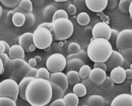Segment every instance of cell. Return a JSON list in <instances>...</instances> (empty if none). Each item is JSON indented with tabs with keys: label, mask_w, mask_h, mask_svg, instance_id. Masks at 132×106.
Masks as SVG:
<instances>
[{
	"label": "cell",
	"mask_w": 132,
	"mask_h": 106,
	"mask_svg": "<svg viewBox=\"0 0 132 106\" xmlns=\"http://www.w3.org/2000/svg\"><path fill=\"white\" fill-rule=\"evenodd\" d=\"M119 53H120V54L123 56L124 60L127 61L129 63L131 64V62H132V48L123 50H122V51H120Z\"/></svg>",
	"instance_id": "d590c367"
},
{
	"label": "cell",
	"mask_w": 132,
	"mask_h": 106,
	"mask_svg": "<svg viewBox=\"0 0 132 106\" xmlns=\"http://www.w3.org/2000/svg\"><path fill=\"white\" fill-rule=\"evenodd\" d=\"M37 27H43V28H45L47 30H48L51 34L53 33V30H52V23H43L41 24H40Z\"/></svg>",
	"instance_id": "7bdbcfd3"
},
{
	"label": "cell",
	"mask_w": 132,
	"mask_h": 106,
	"mask_svg": "<svg viewBox=\"0 0 132 106\" xmlns=\"http://www.w3.org/2000/svg\"><path fill=\"white\" fill-rule=\"evenodd\" d=\"M17 7L27 13H31L33 11V3L30 0H21Z\"/></svg>",
	"instance_id": "4316f807"
},
{
	"label": "cell",
	"mask_w": 132,
	"mask_h": 106,
	"mask_svg": "<svg viewBox=\"0 0 132 106\" xmlns=\"http://www.w3.org/2000/svg\"><path fill=\"white\" fill-rule=\"evenodd\" d=\"M61 18H66L69 19V14L67 13L65 10L64 9H57L54 12L53 18H52V21H54L57 19H61Z\"/></svg>",
	"instance_id": "1f68e13d"
},
{
	"label": "cell",
	"mask_w": 132,
	"mask_h": 106,
	"mask_svg": "<svg viewBox=\"0 0 132 106\" xmlns=\"http://www.w3.org/2000/svg\"><path fill=\"white\" fill-rule=\"evenodd\" d=\"M106 78V72L100 68H93L89 75V79L96 86H100Z\"/></svg>",
	"instance_id": "4fadbf2b"
},
{
	"label": "cell",
	"mask_w": 132,
	"mask_h": 106,
	"mask_svg": "<svg viewBox=\"0 0 132 106\" xmlns=\"http://www.w3.org/2000/svg\"><path fill=\"white\" fill-rule=\"evenodd\" d=\"M49 81L51 83H54L59 85L63 89L64 93L69 88V81L67 79V76L63 72L51 73Z\"/></svg>",
	"instance_id": "8fae6325"
},
{
	"label": "cell",
	"mask_w": 132,
	"mask_h": 106,
	"mask_svg": "<svg viewBox=\"0 0 132 106\" xmlns=\"http://www.w3.org/2000/svg\"><path fill=\"white\" fill-rule=\"evenodd\" d=\"M3 72H4V65H3V63L1 58H0V75L3 74Z\"/></svg>",
	"instance_id": "c3c4849f"
},
{
	"label": "cell",
	"mask_w": 132,
	"mask_h": 106,
	"mask_svg": "<svg viewBox=\"0 0 132 106\" xmlns=\"http://www.w3.org/2000/svg\"><path fill=\"white\" fill-rule=\"evenodd\" d=\"M77 22L81 26H86L90 22V17L89 15L86 12L80 13L77 16Z\"/></svg>",
	"instance_id": "484cf974"
},
{
	"label": "cell",
	"mask_w": 132,
	"mask_h": 106,
	"mask_svg": "<svg viewBox=\"0 0 132 106\" xmlns=\"http://www.w3.org/2000/svg\"><path fill=\"white\" fill-rule=\"evenodd\" d=\"M33 41L37 49L45 50L50 47L53 41V36L48 30L43 27H37L33 33Z\"/></svg>",
	"instance_id": "5b68a950"
},
{
	"label": "cell",
	"mask_w": 132,
	"mask_h": 106,
	"mask_svg": "<svg viewBox=\"0 0 132 106\" xmlns=\"http://www.w3.org/2000/svg\"><path fill=\"white\" fill-rule=\"evenodd\" d=\"M76 11H77V9H76V6L75 4L71 3V4H69L68 6V12H67V13L69 15L73 16V15H75L76 13Z\"/></svg>",
	"instance_id": "60d3db41"
},
{
	"label": "cell",
	"mask_w": 132,
	"mask_h": 106,
	"mask_svg": "<svg viewBox=\"0 0 132 106\" xmlns=\"http://www.w3.org/2000/svg\"><path fill=\"white\" fill-rule=\"evenodd\" d=\"M113 46L109 40L92 38L87 47V56L94 63L106 62L113 52Z\"/></svg>",
	"instance_id": "7a4b0ae2"
},
{
	"label": "cell",
	"mask_w": 132,
	"mask_h": 106,
	"mask_svg": "<svg viewBox=\"0 0 132 106\" xmlns=\"http://www.w3.org/2000/svg\"><path fill=\"white\" fill-rule=\"evenodd\" d=\"M72 90H73L72 93H74L79 98V97H84L87 94V89H86V86L82 83H81V82L76 84L73 86Z\"/></svg>",
	"instance_id": "cb8c5ba5"
},
{
	"label": "cell",
	"mask_w": 132,
	"mask_h": 106,
	"mask_svg": "<svg viewBox=\"0 0 132 106\" xmlns=\"http://www.w3.org/2000/svg\"><path fill=\"white\" fill-rule=\"evenodd\" d=\"M50 106H67L63 98H57L53 101Z\"/></svg>",
	"instance_id": "74e56055"
},
{
	"label": "cell",
	"mask_w": 132,
	"mask_h": 106,
	"mask_svg": "<svg viewBox=\"0 0 132 106\" xmlns=\"http://www.w3.org/2000/svg\"><path fill=\"white\" fill-rule=\"evenodd\" d=\"M115 43L118 52L132 48V30L126 29L119 32Z\"/></svg>",
	"instance_id": "9c48e42d"
},
{
	"label": "cell",
	"mask_w": 132,
	"mask_h": 106,
	"mask_svg": "<svg viewBox=\"0 0 132 106\" xmlns=\"http://www.w3.org/2000/svg\"><path fill=\"white\" fill-rule=\"evenodd\" d=\"M2 53H6L5 40H0V54Z\"/></svg>",
	"instance_id": "f6af8a7d"
},
{
	"label": "cell",
	"mask_w": 132,
	"mask_h": 106,
	"mask_svg": "<svg viewBox=\"0 0 132 106\" xmlns=\"http://www.w3.org/2000/svg\"><path fill=\"white\" fill-rule=\"evenodd\" d=\"M106 100L100 94H93L87 98L89 106H105Z\"/></svg>",
	"instance_id": "d6986e66"
},
{
	"label": "cell",
	"mask_w": 132,
	"mask_h": 106,
	"mask_svg": "<svg viewBox=\"0 0 132 106\" xmlns=\"http://www.w3.org/2000/svg\"><path fill=\"white\" fill-rule=\"evenodd\" d=\"M46 66L51 73L62 72L66 68V58L62 54L56 53L47 58Z\"/></svg>",
	"instance_id": "ba28073f"
},
{
	"label": "cell",
	"mask_w": 132,
	"mask_h": 106,
	"mask_svg": "<svg viewBox=\"0 0 132 106\" xmlns=\"http://www.w3.org/2000/svg\"><path fill=\"white\" fill-rule=\"evenodd\" d=\"M92 34L93 39L102 38L106 40H110L111 35V28L107 23L104 22H99L93 26Z\"/></svg>",
	"instance_id": "30bf717a"
},
{
	"label": "cell",
	"mask_w": 132,
	"mask_h": 106,
	"mask_svg": "<svg viewBox=\"0 0 132 106\" xmlns=\"http://www.w3.org/2000/svg\"><path fill=\"white\" fill-rule=\"evenodd\" d=\"M0 106H16V103L11 98L2 97L0 98Z\"/></svg>",
	"instance_id": "e575fe53"
},
{
	"label": "cell",
	"mask_w": 132,
	"mask_h": 106,
	"mask_svg": "<svg viewBox=\"0 0 132 106\" xmlns=\"http://www.w3.org/2000/svg\"><path fill=\"white\" fill-rule=\"evenodd\" d=\"M51 89H52V98L54 97L55 99L62 98V97L64 94V91H63V89L56 84L51 83Z\"/></svg>",
	"instance_id": "d4e9b609"
},
{
	"label": "cell",
	"mask_w": 132,
	"mask_h": 106,
	"mask_svg": "<svg viewBox=\"0 0 132 106\" xmlns=\"http://www.w3.org/2000/svg\"><path fill=\"white\" fill-rule=\"evenodd\" d=\"M91 68L87 65V64H85L83 66H82L80 68V69L79 70V74L81 78V79L84 80L86 78H89V75L90 74V71H91Z\"/></svg>",
	"instance_id": "f1b7e54d"
},
{
	"label": "cell",
	"mask_w": 132,
	"mask_h": 106,
	"mask_svg": "<svg viewBox=\"0 0 132 106\" xmlns=\"http://www.w3.org/2000/svg\"><path fill=\"white\" fill-rule=\"evenodd\" d=\"M82 106H89L88 104H86V105H82Z\"/></svg>",
	"instance_id": "9f6ffc18"
},
{
	"label": "cell",
	"mask_w": 132,
	"mask_h": 106,
	"mask_svg": "<svg viewBox=\"0 0 132 106\" xmlns=\"http://www.w3.org/2000/svg\"><path fill=\"white\" fill-rule=\"evenodd\" d=\"M124 61V58L123 56L120 54V53H119L117 50H113L112 54L109 59L105 62L107 70L111 71L113 68L118 67V66H123Z\"/></svg>",
	"instance_id": "7c38bea8"
},
{
	"label": "cell",
	"mask_w": 132,
	"mask_h": 106,
	"mask_svg": "<svg viewBox=\"0 0 132 106\" xmlns=\"http://www.w3.org/2000/svg\"><path fill=\"white\" fill-rule=\"evenodd\" d=\"M5 97L16 101L19 97V84L11 79L7 78L0 82V98Z\"/></svg>",
	"instance_id": "8992f818"
},
{
	"label": "cell",
	"mask_w": 132,
	"mask_h": 106,
	"mask_svg": "<svg viewBox=\"0 0 132 106\" xmlns=\"http://www.w3.org/2000/svg\"><path fill=\"white\" fill-rule=\"evenodd\" d=\"M81 50V46L78 43L76 42H72L69 43V46H68V52L69 54H76V53L79 52Z\"/></svg>",
	"instance_id": "d6a6232c"
},
{
	"label": "cell",
	"mask_w": 132,
	"mask_h": 106,
	"mask_svg": "<svg viewBox=\"0 0 132 106\" xmlns=\"http://www.w3.org/2000/svg\"><path fill=\"white\" fill-rule=\"evenodd\" d=\"M52 36L56 40L63 41L69 38L74 31V26L69 19L61 18L52 21Z\"/></svg>",
	"instance_id": "277c9868"
},
{
	"label": "cell",
	"mask_w": 132,
	"mask_h": 106,
	"mask_svg": "<svg viewBox=\"0 0 132 106\" xmlns=\"http://www.w3.org/2000/svg\"><path fill=\"white\" fill-rule=\"evenodd\" d=\"M26 16L23 13L16 12L12 16V22L13 25L16 27H21L24 25L26 22Z\"/></svg>",
	"instance_id": "44dd1931"
},
{
	"label": "cell",
	"mask_w": 132,
	"mask_h": 106,
	"mask_svg": "<svg viewBox=\"0 0 132 106\" xmlns=\"http://www.w3.org/2000/svg\"><path fill=\"white\" fill-rule=\"evenodd\" d=\"M37 68L30 67V68H29L28 71L27 72L25 77H30V78H35L36 76H37Z\"/></svg>",
	"instance_id": "f35d334b"
},
{
	"label": "cell",
	"mask_w": 132,
	"mask_h": 106,
	"mask_svg": "<svg viewBox=\"0 0 132 106\" xmlns=\"http://www.w3.org/2000/svg\"><path fill=\"white\" fill-rule=\"evenodd\" d=\"M59 46H64V42H63V41H61V42L59 43Z\"/></svg>",
	"instance_id": "db71d44e"
},
{
	"label": "cell",
	"mask_w": 132,
	"mask_h": 106,
	"mask_svg": "<svg viewBox=\"0 0 132 106\" xmlns=\"http://www.w3.org/2000/svg\"><path fill=\"white\" fill-rule=\"evenodd\" d=\"M66 58V68L68 71H78L80 68L86 64L88 56L86 51L80 50L76 54H69Z\"/></svg>",
	"instance_id": "52a82bcc"
},
{
	"label": "cell",
	"mask_w": 132,
	"mask_h": 106,
	"mask_svg": "<svg viewBox=\"0 0 132 106\" xmlns=\"http://www.w3.org/2000/svg\"><path fill=\"white\" fill-rule=\"evenodd\" d=\"M131 2L132 1H130V0H120L119 3L120 10L123 13H126L127 11H128V6Z\"/></svg>",
	"instance_id": "8d00e7d4"
},
{
	"label": "cell",
	"mask_w": 132,
	"mask_h": 106,
	"mask_svg": "<svg viewBox=\"0 0 132 106\" xmlns=\"http://www.w3.org/2000/svg\"><path fill=\"white\" fill-rule=\"evenodd\" d=\"M65 74L67 76L69 85L74 86L76 84L81 82V78L79 74V72L76 71H68Z\"/></svg>",
	"instance_id": "7402d4cb"
},
{
	"label": "cell",
	"mask_w": 132,
	"mask_h": 106,
	"mask_svg": "<svg viewBox=\"0 0 132 106\" xmlns=\"http://www.w3.org/2000/svg\"><path fill=\"white\" fill-rule=\"evenodd\" d=\"M30 66L25 59H10L4 67V72L11 79L16 81L22 80L28 71Z\"/></svg>",
	"instance_id": "3957f363"
},
{
	"label": "cell",
	"mask_w": 132,
	"mask_h": 106,
	"mask_svg": "<svg viewBox=\"0 0 132 106\" xmlns=\"http://www.w3.org/2000/svg\"><path fill=\"white\" fill-rule=\"evenodd\" d=\"M27 63H28L29 66L31 67V68H35V67L37 66V61H36V60H35L34 58H30V59L28 61Z\"/></svg>",
	"instance_id": "7dc6e473"
},
{
	"label": "cell",
	"mask_w": 132,
	"mask_h": 106,
	"mask_svg": "<svg viewBox=\"0 0 132 106\" xmlns=\"http://www.w3.org/2000/svg\"><path fill=\"white\" fill-rule=\"evenodd\" d=\"M10 59H25V51L19 44H14L10 46L8 52Z\"/></svg>",
	"instance_id": "e0dca14e"
},
{
	"label": "cell",
	"mask_w": 132,
	"mask_h": 106,
	"mask_svg": "<svg viewBox=\"0 0 132 106\" xmlns=\"http://www.w3.org/2000/svg\"><path fill=\"white\" fill-rule=\"evenodd\" d=\"M2 14H3V8H2L1 5H0V18L2 16Z\"/></svg>",
	"instance_id": "f5cc1de1"
},
{
	"label": "cell",
	"mask_w": 132,
	"mask_h": 106,
	"mask_svg": "<svg viewBox=\"0 0 132 106\" xmlns=\"http://www.w3.org/2000/svg\"><path fill=\"white\" fill-rule=\"evenodd\" d=\"M34 44L33 41V33L30 32H27L22 34L19 37V45H20L25 52L29 53V48Z\"/></svg>",
	"instance_id": "ac0fdd59"
},
{
	"label": "cell",
	"mask_w": 132,
	"mask_h": 106,
	"mask_svg": "<svg viewBox=\"0 0 132 106\" xmlns=\"http://www.w3.org/2000/svg\"><path fill=\"white\" fill-rule=\"evenodd\" d=\"M37 78H42V79H45L49 81L50 79V72L48 71V70L45 68H40L39 69H37Z\"/></svg>",
	"instance_id": "f546056e"
},
{
	"label": "cell",
	"mask_w": 132,
	"mask_h": 106,
	"mask_svg": "<svg viewBox=\"0 0 132 106\" xmlns=\"http://www.w3.org/2000/svg\"><path fill=\"white\" fill-rule=\"evenodd\" d=\"M110 78L113 81L114 84H121L126 80L125 75V69L121 67L118 66L113 68L110 71Z\"/></svg>",
	"instance_id": "2e32d148"
},
{
	"label": "cell",
	"mask_w": 132,
	"mask_h": 106,
	"mask_svg": "<svg viewBox=\"0 0 132 106\" xmlns=\"http://www.w3.org/2000/svg\"><path fill=\"white\" fill-rule=\"evenodd\" d=\"M34 79V78H30V77H24L19 84V96L20 97V98H22L23 100L26 101V89L27 88V85L29 84V83Z\"/></svg>",
	"instance_id": "ffe728a7"
},
{
	"label": "cell",
	"mask_w": 132,
	"mask_h": 106,
	"mask_svg": "<svg viewBox=\"0 0 132 106\" xmlns=\"http://www.w3.org/2000/svg\"><path fill=\"white\" fill-rule=\"evenodd\" d=\"M25 95L31 106H45L52 98L51 84L47 80L35 78L27 85Z\"/></svg>",
	"instance_id": "6da1fadb"
},
{
	"label": "cell",
	"mask_w": 132,
	"mask_h": 106,
	"mask_svg": "<svg viewBox=\"0 0 132 106\" xmlns=\"http://www.w3.org/2000/svg\"><path fill=\"white\" fill-rule=\"evenodd\" d=\"M34 59L36 60V61H37V64H38V63H40L41 61H42V59H41V57H40V56H36V57H34Z\"/></svg>",
	"instance_id": "816d5d0a"
},
{
	"label": "cell",
	"mask_w": 132,
	"mask_h": 106,
	"mask_svg": "<svg viewBox=\"0 0 132 106\" xmlns=\"http://www.w3.org/2000/svg\"><path fill=\"white\" fill-rule=\"evenodd\" d=\"M125 75H126V79H131L132 78V70L127 68L125 69Z\"/></svg>",
	"instance_id": "bcb514c9"
},
{
	"label": "cell",
	"mask_w": 132,
	"mask_h": 106,
	"mask_svg": "<svg viewBox=\"0 0 132 106\" xmlns=\"http://www.w3.org/2000/svg\"><path fill=\"white\" fill-rule=\"evenodd\" d=\"M131 64L130 63H129L127 61H126V60H124V61H123V68H124V69H127L128 67H130V65Z\"/></svg>",
	"instance_id": "681fc988"
},
{
	"label": "cell",
	"mask_w": 132,
	"mask_h": 106,
	"mask_svg": "<svg viewBox=\"0 0 132 106\" xmlns=\"http://www.w3.org/2000/svg\"><path fill=\"white\" fill-rule=\"evenodd\" d=\"M85 3L87 8L94 13L103 12L108 5L107 0H86Z\"/></svg>",
	"instance_id": "5bb4252c"
},
{
	"label": "cell",
	"mask_w": 132,
	"mask_h": 106,
	"mask_svg": "<svg viewBox=\"0 0 132 106\" xmlns=\"http://www.w3.org/2000/svg\"><path fill=\"white\" fill-rule=\"evenodd\" d=\"M82 84L86 86V89H87V91L90 92V93H93L95 90H96L97 87L96 84H94L89 78H86L83 80L82 81Z\"/></svg>",
	"instance_id": "836d02e7"
},
{
	"label": "cell",
	"mask_w": 132,
	"mask_h": 106,
	"mask_svg": "<svg viewBox=\"0 0 132 106\" xmlns=\"http://www.w3.org/2000/svg\"><path fill=\"white\" fill-rule=\"evenodd\" d=\"M128 13H129V15H130V19L132 18V2L130 3L129 6H128Z\"/></svg>",
	"instance_id": "f907efd6"
},
{
	"label": "cell",
	"mask_w": 132,
	"mask_h": 106,
	"mask_svg": "<svg viewBox=\"0 0 132 106\" xmlns=\"http://www.w3.org/2000/svg\"><path fill=\"white\" fill-rule=\"evenodd\" d=\"M93 68H100V69L103 70L106 72L107 71V68H106L105 62H96V63H94Z\"/></svg>",
	"instance_id": "b9f144b4"
},
{
	"label": "cell",
	"mask_w": 132,
	"mask_h": 106,
	"mask_svg": "<svg viewBox=\"0 0 132 106\" xmlns=\"http://www.w3.org/2000/svg\"><path fill=\"white\" fill-rule=\"evenodd\" d=\"M20 0H1V3L9 9H14L18 6Z\"/></svg>",
	"instance_id": "4dcf8cb0"
},
{
	"label": "cell",
	"mask_w": 132,
	"mask_h": 106,
	"mask_svg": "<svg viewBox=\"0 0 132 106\" xmlns=\"http://www.w3.org/2000/svg\"><path fill=\"white\" fill-rule=\"evenodd\" d=\"M56 2H66V0H56Z\"/></svg>",
	"instance_id": "11a10c76"
},
{
	"label": "cell",
	"mask_w": 132,
	"mask_h": 106,
	"mask_svg": "<svg viewBox=\"0 0 132 106\" xmlns=\"http://www.w3.org/2000/svg\"><path fill=\"white\" fill-rule=\"evenodd\" d=\"M118 33H119V32L117 30L111 29V35H110V40H112V42L116 43V40H117V37L118 36Z\"/></svg>",
	"instance_id": "ee69618b"
},
{
	"label": "cell",
	"mask_w": 132,
	"mask_h": 106,
	"mask_svg": "<svg viewBox=\"0 0 132 106\" xmlns=\"http://www.w3.org/2000/svg\"><path fill=\"white\" fill-rule=\"evenodd\" d=\"M0 58H1V60H2V61L3 63L4 67L8 64V62L10 60L8 54H6V53H2V54H0Z\"/></svg>",
	"instance_id": "ab89813d"
},
{
	"label": "cell",
	"mask_w": 132,
	"mask_h": 106,
	"mask_svg": "<svg viewBox=\"0 0 132 106\" xmlns=\"http://www.w3.org/2000/svg\"><path fill=\"white\" fill-rule=\"evenodd\" d=\"M101 85L103 86V88H101L100 89L103 92H106V91L110 92L113 89V88L114 87V83H113V81L111 80V78L110 77L106 76L105 81H103V83Z\"/></svg>",
	"instance_id": "83f0119b"
},
{
	"label": "cell",
	"mask_w": 132,
	"mask_h": 106,
	"mask_svg": "<svg viewBox=\"0 0 132 106\" xmlns=\"http://www.w3.org/2000/svg\"><path fill=\"white\" fill-rule=\"evenodd\" d=\"M63 100L64 101L67 106H78L79 105V97L76 96L74 93H69L63 97Z\"/></svg>",
	"instance_id": "603a6c76"
},
{
	"label": "cell",
	"mask_w": 132,
	"mask_h": 106,
	"mask_svg": "<svg viewBox=\"0 0 132 106\" xmlns=\"http://www.w3.org/2000/svg\"><path fill=\"white\" fill-rule=\"evenodd\" d=\"M110 106H132L131 94H118L112 100Z\"/></svg>",
	"instance_id": "9a60e30c"
}]
</instances>
